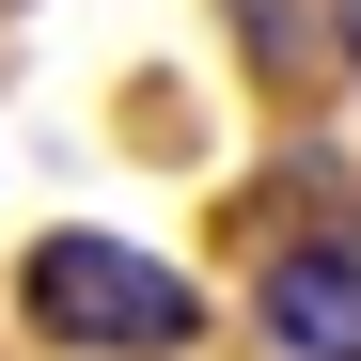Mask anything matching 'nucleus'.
I'll return each mask as SVG.
<instances>
[{
  "mask_svg": "<svg viewBox=\"0 0 361 361\" xmlns=\"http://www.w3.org/2000/svg\"><path fill=\"white\" fill-rule=\"evenodd\" d=\"M16 314H32L47 345H79V361H173V345L204 330V298H189L173 252L63 220V235H32V252H16Z\"/></svg>",
  "mask_w": 361,
  "mask_h": 361,
  "instance_id": "1",
  "label": "nucleus"
},
{
  "mask_svg": "<svg viewBox=\"0 0 361 361\" xmlns=\"http://www.w3.org/2000/svg\"><path fill=\"white\" fill-rule=\"evenodd\" d=\"M252 314L298 361H361V252H345V235H283V252L252 267Z\"/></svg>",
  "mask_w": 361,
  "mask_h": 361,
  "instance_id": "2",
  "label": "nucleus"
}]
</instances>
